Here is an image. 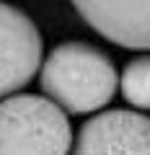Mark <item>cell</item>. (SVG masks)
I'll use <instances>...</instances> for the list:
<instances>
[{
    "label": "cell",
    "instance_id": "obj_1",
    "mask_svg": "<svg viewBox=\"0 0 150 155\" xmlns=\"http://www.w3.org/2000/svg\"><path fill=\"white\" fill-rule=\"evenodd\" d=\"M39 85L65 114H96L119 88V72L106 52L85 41H65L42 62Z\"/></svg>",
    "mask_w": 150,
    "mask_h": 155
},
{
    "label": "cell",
    "instance_id": "obj_5",
    "mask_svg": "<svg viewBox=\"0 0 150 155\" xmlns=\"http://www.w3.org/2000/svg\"><path fill=\"white\" fill-rule=\"evenodd\" d=\"M83 21L127 49H150V3H75Z\"/></svg>",
    "mask_w": 150,
    "mask_h": 155
},
{
    "label": "cell",
    "instance_id": "obj_2",
    "mask_svg": "<svg viewBox=\"0 0 150 155\" xmlns=\"http://www.w3.org/2000/svg\"><path fill=\"white\" fill-rule=\"evenodd\" d=\"M72 127L47 96L16 93L0 101V155H67Z\"/></svg>",
    "mask_w": 150,
    "mask_h": 155
},
{
    "label": "cell",
    "instance_id": "obj_3",
    "mask_svg": "<svg viewBox=\"0 0 150 155\" xmlns=\"http://www.w3.org/2000/svg\"><path fill=\"white\" fill-rule=\"evenodd\" d=\"M42 34L16 5L0 3V101L16 96L42 70Z\"/></svg>",
    "mask_w": 150,
    "mask_h": 155
},
{
    "label": "cell",
    "instance_id": "obj_6",
    "mask_svg": "<svg viewBox=\"0 0 150 155\" xmlns=\"http://www.w3.org/2000/svg\"><path fill=\"white\" fill-rule=\"evenodd\" d=\"M119 91L124 101L140 111H150V54L135 57L119 75Z\"/></svg>",
    "mask_w": 150,
    "mask_h": 155
},
{
    "label": "cell",
    "instance_id": "obj_4",
    "mask_svg": "<svg viewBox=\"0 0 150 155\" xmlns=\"http://www.w3.org/2000/svg\"><path fill=\"white\" fill-rule=\"evenodd\" d=\"M72 155H150V116L129 109L101 111L80 127Z\"/></svg>",
    "mask_w": 150,
    "mask_h": 155
}]
</instances>
